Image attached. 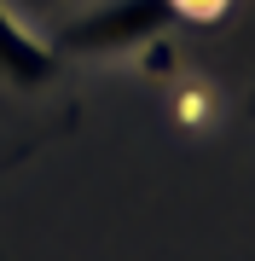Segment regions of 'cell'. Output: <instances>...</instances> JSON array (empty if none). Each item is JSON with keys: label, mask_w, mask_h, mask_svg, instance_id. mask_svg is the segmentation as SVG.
<instances>
[{"label": "cell", "mask_w": 255, "mask_h": 261, "mask_svg": "<svg viewBox=\"0 0 255 261\" xmlns=\"http://www.w3.org/2000/svg\"><path fill=\"white\" fill-rule=\"evenodd\" d=\"M58 64H64V53L52 47V41L29 35V29L6 12V0H0V82L18 87V93H35V87H47Z\"/></svg>", "instance_id": "7a4b0ae2"}, {"label": "cell", "mask_w": 255, "mask_h": 261, "mask_svg": "<svg viewBox=\"0 0 255 261\" xmlns=\"http://www.w3.org/2000/svg\"><path fill=\"white\" fill-rule=\"evenodd\" d=\"M174 6H180V18H220L232 0H174Z\"/></svg>", "instance_id": "3957f363"}, {"label": "cell", "mask_w": 255, "mask_h": 261, "mask_svg": "<svg viewBox=\"0 0 255 261\" xmlns=\"http://www.w3.org/2000/svg\"><path fill=\"white\" fill-rule=\"evenodd\" d=\"M174 23H180L174 0H93L52 35V47L64 58H122L133 47H151Z\"/></svg>", "instance_id": "6da1fadb"}]
</instances>
